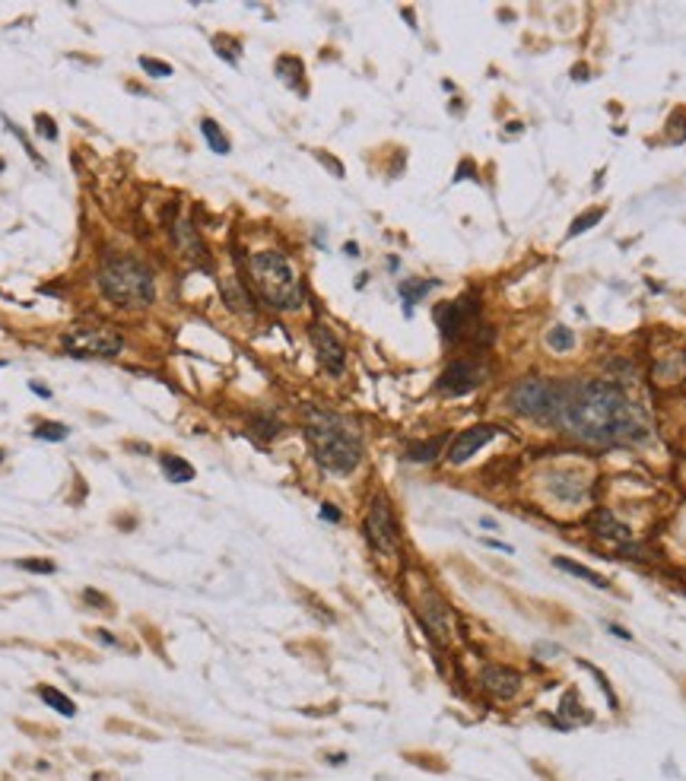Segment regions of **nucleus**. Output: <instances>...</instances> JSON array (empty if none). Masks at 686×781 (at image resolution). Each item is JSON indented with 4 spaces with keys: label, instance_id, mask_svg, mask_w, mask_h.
Listing matches in <instances>:
<instances>
[{
    "label": "nucleus",
    "instance_id": "obj_1",
    "mask_svg": "<svg viewBox=\"0 0 686 781\" xmlns=\"http://www.w3.org/2000/svg\"><path fill=\"white\" fill-rule=\"evenodd\" d=\"M562 420L581 442L591 445H639L648 438V422L642 420L636 403L610 381H585L569 387Z\"/></svg>",
    "mask_w": 686,
    "mask_h": 781
},
{
    "label": "nucleus",
    "instance_id": "obj_2",
    "mask_svg": "<svg viewBox=\"0 0 686 781\" xmlns=\"http://www.w3.org/2000/svg\"><path fill=\"white\" fill-rule=\"evenodd\" d=\"M306 438L314 451V461L328 473L347 477L363 461V438L353 420L331 410L306 407Z\"/></svg>",
    "mask_w": 686,
    "mask_h": 781
},
{
    "label": "nucleus",
    "instance_id": "obj_3",
    "mask_svg": "<svg viewBox=\"0 0 686 781\" xmlns=\"http://www.w3.org/2000/svg\"><path fill=\"white\" fill-rule=\"evenodd\" d=\"M248 273L251 286L264 305L277 308V312H296L302 308V280H299L296 267L283 251H255L248 257Z\"/></svg>",
    "mask_w": 686,
    "mask_h": 781
},
{
    "label": "nucleus",
    "instance_id": "obj_4",
    "mask_svg": "<svg viewBox=\"0 0 686 781\" xmlns=\"http://www.w3.org/2000/svg\"><path fill=\"white\" fill-rule=\"evenodd\" d=\"M99 286L115 305L127 308H147L156 302L153 270L133 257H108L99 270Z\"/></svg>",
    "mask_w": 686,
    "mask_h": 781
},
{
    "label": "nucleus",
    "instance_id": "obj_5",
    "mask_svg": "<svg viewBox=\"0 0 686 781\" xmlns=\"http://www.w3.org/2000/svg\"><path fill=\"white\" fill-rule=\"evenodd\" d=\"M566 394L569 387L550 378H521L518 385L508 391V407L518 416L544 426H556L562 422V410H566Z\"/></svg>",
    "mask_w": 686,
    "mask_h": 781
},
{
    "label": "nucleus",
    "instance_id": "obj_6",
    "mask_svg": "<svg viewBox=\"0 0 686 781\" xmlns=\"http://www.w3.org/2000/svg\"><path fill=\"white\" fill-rule=\"evenodd\" d=\"M365 540L381 556H397V550H400L394 511H391V502L385 495H375L369 511H365Z\"/></svg>",
    "mask_w": 686,
    "mask_h": 781
},
{
    "label": "nucleus",
    "instance_id": "obj_7",
    "mask_svg": "<svg viewBox=\"0 0 686 781\" xmlns=\"http://www.w3.org/2000/svg\"><path fill=\"white\" fill-rule=\"evenodd\" d=\"M61 343L76 359H89V356L111 359V356L121 353L125 340H121V334H115V330H108V328H74V330H67Z\"/></svg>",
    "mask_w": 686,
    "mask_h": 781
},
{
    "label": "nucleus",
    "instance_id": "obj_8",
    "mask_svg": "<svg viewBox=\"0 0 686 781\" xmlns=\"http://www.w3.org/2000/svg\"><path fill=\"white\" fill-rule=\"evenodd\" d=\"M436 324L445 340H461L473 334L480 324V302L477 296H461L455 302H445L436 308Z\"/></svg>",
    "mask_w": 686,
    "mask_h": 781
},
{
    "label": "nucleus",
    "instance_id": "obj_9",
    "mask_svg": "<svg viewBox=\"0 0 686 781\" xmlns=\"http://www.w3.org/2000/svg\"><path fill=\"white\" fill-rule=\"evenodd\" d=\"M486 378H489V369L483 365V362L458 359V362H451V365H445V372L438 375L436 391L438 394H445V397H461V394L477 391Z\"/></svg>",
    "mask_w": 686,
    "mask_h": 781
},
{
    "label": "nucleus",
    "instance_id": "obj_10",
    "mask_svg": "<svg viewBox=\"0 0 686 781\" xmlns=\"http://www.w3.org/2000/svg\"><path fill=\"white\" fill-rule=\"evenodd\" d=\"M420 619L426 625V632L438 641V645H448L451 635H455V613L445 603V597L436 591H422L420 601Z\"/></svg>",
    "mask_w": 686,
    "mask_h": 781
},
{
    "label": "nucleus",
    "instance_id": "obj_11",
    "mask_svg": "<svg viewBox=\"0 0 686 781\" xmlns=\"http://www.w3.org/2000/svg\"><path fill=\"white\" fill-rule=\"evenodd\" d=\"M308 337H312L314 353H318L324 369L331 372V375H343V369H347V346L337 340V334L328 324L314 321L312 328H308Z\"/></svg>",
    "mask_w": 686,
    "mask_h": 781
},
{
    "label": "nucleus",
    "instance_id": "obj_12",
    "mask_svg": "<svg viewBox=\"0 0 686 781\" xmlns=\"http://www.w3.org/2000/svg\"><path fill=\"white\" fill-rule=\"evenodd\" d=\"M521 674L518 670H512V667H502V664H489L480 670V686L489 692V696H496V699L508 702L515 699L521 692Z\"/></svg>",
    "mask_w": 686,
    "mask_h": 781
},
{
    "label": "nucleus",
    "instance_id": "obj_13",
    "mask_svg": "<svg viewBox=\"0 0 686 781\" xmlns=\"http://www.w3.org/2000/svg\"><path fill=\"white\" fill-rule=\"evenodd\" d=\"M496 436H499L496 426H471V429H464L461 436L451 442V448H448V461H451V464L471 461L473 454H477L483 445L493 442Z\"/></svg>",
    "mask_w": 686,
    "mask_h": 781
},
{
    "label": "nucleus",
    "instance_id": "obj_14",
    "mask_svg": "<svg viewBox=\"0 0 686 781\" xmlns=\"http://www.w3.org/2000/svg\"><path fill=\"white\" fill-rule=\"evenodd\" d=\"M588 527L594 531L597 537H603V540H613V543H626L629 537V527L623 524V521L613 518V511L610 509H597L588 515Z\"/></svg>",
    "mask_w": 686,
    "mask_h": 781
},
{
    "label": "nucleus",
    "instance_id": "obj_15",
    "mask_svg": "<svg viewBox=\"0 0 686 781\" xmlns=\"http://www.w3.org/2000/svg\"><path fill=\"white\" fill-rule=\"evenodd\" d=\"M448 436H436V438H422V442H410L407 445V461H414V464H429L436 461L438 454H442V448H445Z\"/></svg>",
    "mask_w": 686,
    "mask_h": 781
},
{
    "label": "nucleus",
    "instance_id": "obj_16",
    "mask_svg": "<svg viewBox=\"0 0 686 781\" xmlns=\"http://www.w3.org/2000/svg\"><path fill=\"white\" fill-rule=\"evenodd\" d=\"M35 696H39V699H42L48 708H54L58 715H64V718H74V715H76V702L70 699V696H64L61 689L48 686V683H39V686H35Z\"/></svg>",
    "mask_w": 686,
    "mask_h": 781
},
{
    "label": "nucleus",
    "instance_id": "obj_17",
    "mask_svg": "<svg viewBox=\"0 0 686 781\" xmlns=\"http://www.w3.org/2000/svg\"><path fill=\"white\" fill-rule=\"evenodd\" d=\"M159 467L172 483H191L194 480V467L184 461L182 454H159Z\"/></svg>",
    "mask_w": 686,
    "mask_h": 781
},
{
    "label": "nucleus",
    "instance_id": "obj_18",
    "mask_svg": "<svg viewBox=\"0 0 686 781\" xmlns=\"http://www.w3.org/2000/svg\"><path fill=\"white\" fill-rule=\"evenodd\" d=\"M550 489H553V495H556V499H562V502H581V499H585V483H581L579 477H572V473H566V477H553Z\"/></svg>",
    "mask_w": 686,
    "mask_h": 781
},
{
    "label": "nucleus",
    "instance_id": "obj_19",
    "mask_svg": "<svg viewBox=\"0 0 686 781\" xmlns=\"http://www.w3.org/2000/svg\"><path fill=\"white\" fill-rule=\"evenodd\" d=\"M436 286H438V280H404L400 283V299L407 302V314L414 312V305L420 302L426 292H432Z\"/></svg>",
    "mask_w": 686,
    "mask_h": 781
},
{
    "label": "nucleus",
    "instance_id": "obj_20",
    "mask_svg": "<svg viewBox=\"0 0 686 781\" xmlns=\"http://www.w3.org/2000/svg\"><path fill=\"white\" fill-rule=\"evenodd\" d=\"M200 133H204V140L210 143V149H213V153H219V156H226V153L232 149L229 137L219 131V124H216L213 118H204V121H200Z\"/></svg>",
    "mask_w": 686,
    "mask_h": 781
},
{
    "label": "nucleus",
    "instance_id": "obj_21",
    "mask_svg": "<svg viewBox=\"0 0 686 781\" xmlns=\"http://www.w3.org/2000/svg\"><path fill=\"white\" fill-rule=\"evenodd\" d=\"M277 74H280V80H286V86L296 92H306V86H302V61L299 58H280L277 61Z\"/></svg>",
    "mask_w": 686,
    "mask_h": 781
},
{
    "label": "nucleus",
    "instance_id": "obj_22",
    "mask_svg": "<svg viewBox=\"0 0 686 781\" xmlns=\"http://www.w3.org/2000/svg\"><path fill=\"white\" fill-rule=\"evenodd\" d=\"M553 566L562 568V572H569V575H575V578H585L588 584H594V588H601V591H607V588H610V584L603 581L597 572H591V568L579 566V562H572V559H562V556H559V559H553Z\"/></svg>",
    "mask_w": 686,
    "mask_h": 781
},
{
    "label": "nucleus",
    "instance_id": "obj_23",
    "mask_svg": "<svg viewBox=\"0 0 686 781\" xmlns=\"http://www.w3.org/2000/svg\"><path fill=\"white\" fill-rule=\"evenodd\" d=\"M546 346H550L553 353H572V350H575V334H572V328H562V324L550 328L546 330Z\"/></svg>",
    "mask_w": 686,
    "mask_h": 781
},
{
    "label": "nucleus",
    "instance_id": "obj_24",
    "mask_svg": "<svg viewBox=\"0 0 686 781\" xmlns=\"http://www.w3.org/2000/svg\"><path fill=\"white\" fill-rule=\"evenodd\" d=\"M175 235H178V245L184 248V255H191V257H200V255H204V245H200V239L194 235L191 222H178Z\"/></svg>",
    "mask_w": 686,
    "mask_h": 781
},
{
    "label": "nucleus",
    "instance_id": "obj_25",
    "mask_svg": "<svg viewBox=\"0 0 686 781\" xmlns=\"http://www.w3.org/2000/svg\"><path fill=\"white\" fill-rule=\"evenodd\" d=\"M32 436H35V438H45V442H64V438L70 436V429H67L64 422L45 420V422H39V426L32 429Z\"/></svg>",
    "mask_w": 686,
    "mask_h": 781
},
{
    "label": "nucleus",
    "instance_id": "obj_26",
    "mask_svg": "<svg viewBox=\"0 0 686 781\" xmlns=\"http://www.w3.org/2000/svg\"><path fill=\"white\" fill-rule=\"evenodd\" d=\"M223 296L226 302H229V308H235V312H251V299L245 296V289L239 286V283L232 280V283H223Z\"/></svg>",
    "mask_w": 686,
    "mask_h": 781
},
{
    "label": "nucleus",
    "instance_id": "obj_27",
    "mask_svg": "<svg viewBox=\"0 0 686 781\" xmlns=\"http://www.w3.org/2000/svg\"><path fill=\"white\" fill-rule=\"evenodd\" d=\"M105 727H108V731H125V734H131V737H143V740H159L156 731H149V727H137V724H131V721H118V718H111Z\"/></svg>",
    "mask_w": 686,
    "mask_h": 781
},
{
    "label": "nucleus",
    "instance_id": "obj_28",
    "mask_svg": "<svg viewBox=\"0 0 686 781\" xmlns=\"http://www.w3.org/2000/svg\"><path fill=\"white\" fill-rule=\"evenodd\" d=\"M603 220V206H594V210H588V213H581L579 220L572 222V229H569V239H575V235H581V232H588L591 226H597V222Z\"/></svg>",
    "mask_w": 686,
    "mask_h": 781
},
{
    "label": "nucleus",
    "instance_id": "obj_29",
    "mask_svg": "<svg viewBox=\"0 0 686 781\" xmlns=\"http://www.w3.org/2000/svg\"><path fill=\"white\" fill-rule=\"evenodd\" d=\"M83 601L89 603L92 610H102V613H108V617L115 613V603H111V597H108V594H102V591H96V588H86V591H83Z\"/></svg>",
    "mask_w": 686,
    "mask_h": 781
},
{
    "label": "nucleus",
    "instance_id": "obj_30",
    "mask_svg": "<svg viewBox=\"0 0 686 781\" xmlns=\"http://www.w3.org/2000/svg\"><path fill=\"white\" fill-rule=\"evenodd\" d=\"M140 67H143V70H147L149 76H156V80H162V76H172V67H169L166 61L147 58V54H143V58H140Z\"/></svg>",
    "mask_w": 686,
    "mask_h": 781
},
{
    "label": "nucleus",
    "instance_id": "obj_31",
    "mask_svg": "<svg viewBox=\"0 0 686 781\" xmlns=\"http://www.w3.org/2000/svg\"><path fill=\"white\" fill-rule=\"evenodd\" d=\"M17 566H19V568H25V572H35V575H51V572L58 568L51 559H19Z\"/></svg>",
    "mask_w": 686,
    "mask_h": 781
},
{
    "label": "nucleus",
    "instance_id": "obj_32",
    "mask_svg": "<svg viewBox=\"0 0 686 781\" xmlns=\"http://www.w3.org/2000/svg\"><path fill=\"white\" fill-rule=\"evenodd\" d=\"M35 131L42 133L45 140H58V127H54L51 115H35Z\"/></svg>",
    "mask_w": 686,
    "mask_h": 781
},
{
    "label": "nucleus",
    "instance_id": "obj_33",
    "mask_svg": "<svg viewBox=\"0 0 686 781\" xmlns=\"http://www.w3.org/2000/svg\"><path fill=\"white\" fill-rule=\"evenodd\" d=\"M255 432H257V436H264V438H273L277 432H280V422L267 420V416H257V420H255Z\"/></svg>",
    "mask_w": 686,
    "mask_h": 781
},
{
    "label": "nucleus",
    "instance_id": "obj_34",
    "mask_svg": "<svg viewBox=\"0 0 686 781\" xmlns=\"http://www.w3.org/2000/svg\"><path fill=\"white\" fill-rule=\"evenodd\" d=\"M86 632H89V639L102 641V645H108V648H121V639H118V635H111L108 629H86Z\"/></svg>",
    "mask_w": 686,
    "mask_h": 781
},
{
    "label": "nucleus",
    "instance_id": "obj_35",
    "mask_svg": "<svg viewBox=\"0 0 686 781\" xmlns=\"http://www.w3.org/2000/svg\"><path fill=\"white\" fill-rule=\"evenodd\" d=\"M321 518L324 521H340V509H334V505H321Z\"/></svg>",
    "mask_w": 686,
    "mask_h": 781
},
{
    "label": "nucleus",
    "instance_id": "obj_36",
    "mask_svg": "<svg viewBox=\"0 0 686 781\" xmlns=\"http://www.w3.org/2000/svg\"><path fill=\"white\" fill-rule=\"evenodd\" d=\"M74 753H76V756H80V762H96V759H99V756H96V753H92V749H83V747H80V749H74Z\"/></svg>",
    "mask_w": 686,
    "mask_h": 781
},
{
    "label": "nucleus",
    "instance_id": "obj_37",
    "mask_svg": "<svg viewBox=\"0 0 686 781\" xmlns=\"http://www.w3.org/2000/svg\"><path fill=\"white\" fill-rule=\"evenodd\" d=\"M125 451H140V454H149V445H143V442H125Z\"/></svg>",
    "mask_w": 686,
    "mask_h": 781
},
{
    "label": "nucleus",
    "instance_id": "obj_38",
    "mask_svg": "<svg viewBox=\"0 0 686 781\" xmlns=\"http://www.w3.org/2000/svg\"><path fill=\"white\" fill-rule=\"evenodd\" d=\"M115 524H118V527H137V518H133V515H125V518H121V515H115Z\"/></svg>",
    "mask_w": 686,
    "mask_h": 781
},
{
    "label": "nucleus",
    "instance_id": "obj_39",
    "mask_svg": "<svg viewBox=\"0 0 686 781\" xmlns=\"http://www.w3.org/2000/svg\"><path fill=\"white\" fill-rule=\"evenodd\" d=\"M92 781H121L115 772H92Z\"/></svg>",
    "mask_w": 686,
    "mask_h": 781
},
{
    "label": "nucleus",
    "instance_id": "obj_40",
    "mask_svg": "<svg viewBox=\"0 0 686 781\" xmlns=\"http://www.w3.org/2000/svg\"><path fill=\"white\" fill-rule=\"evenodd\" d=\"M29 387H32V391H35V394H39V397H51V387L39 385V381H29Z\"/></svg>",
    "mask_w": 686,
    "mask_h": 781
},
{
    "label": "nucleus",
    "instance_id": "obj_41",
    "mask_svg": "<svg viewBox=\"0 0 686 781\" xmlns=\"http://www.w3.org/2000/svg\"><path fill=\"white\" fill-rule=\"evenodd\" d=\"M0 172H3V159H0Z\"/></svg>",
    "mask_w": 686,
    "mask_h": 781
},
{
    "label": "nucleus",
    "instance_id": "obj_42",
    "mask_svg": "<svg viewBox=\"0 0 686 781\" xmlns=\"http://www.w3.org/2000/svg\"><path fill=\"white\" fill-rule=\"evenodd\" d=\"M0 365H7V362H3V359H0Z\"/></svg>",
    "mask_w": 686,
    "mask_h": 781
}]
</instances>
